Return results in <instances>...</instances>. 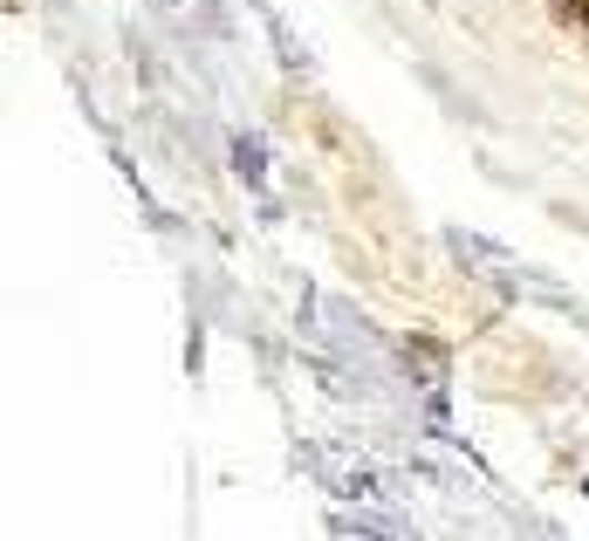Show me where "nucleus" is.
<instances>
[{
    "instance_id": "2",
    "label": "nucleus",
    "mask_w": 589,
    "mask_h": 541,
    "mask_svg": "<svg viewBox=\"0 0 589 541\" xmlns=\"http://www.w3.org/2000/svg\"><path fill=\"white\" fill-rule=\"evenodd\" d=\"M233 159H241V172H247V178H261V144H247V137H241V144H233Z\"/></svg>"
},
{
    "instance_id": "1",
    "label": "nucleus",
    "mask_w": 589,
    "mask_h": 541,
    "mask_svg": "<svg viewBox=\"0 0 589 541\" xmlns=\"http://www.w3.org/2000/svg\"><path fill=\"white\" fill-rule=\"evenodd\" d=\"M453 254H459L466 267H487V282H500L507 295H528V302H556V308H569V295H562V288H548L535 267L507 261L500 247H487V241H474V234H453Z\"/></svg>"
}]
</instances>
